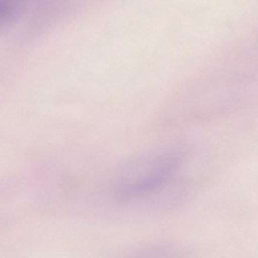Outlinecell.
I'll list each match as a JSON object with an SVG mask.
<instances>
[{
  "label": "cell",
  "mask_w": 258,
  "mask_h": 258,
  "mask_svg": "<svg viewBox=\"0 0 258 258\" xmlns=\"http://www.w3.org/2000/svg\"><path fill=\"white\" fill-rule=\"evenodd\" d=\"M183 156L174 150L150 152L132 158L116 171L113 191L118 200L145 198L164 187L178 171Z\"/></svg>",
  "instance_id": "6da1fadb"
},
{
  "label": "cell",
  "mask_w": 258,
  "mask_h": 258,
  "mask_svg": "<svg viewBox=\"0 0 258 258\" xmlns=\"http://www.w3.org/2000/svg\"><path fill=\"white\" fill-rule=\"evenodd\" d=\"M27 0H0V36L23 24Z\"/></svg>",
  "instance_id": "7a4b0ae2"
},
{
  "label": "cell",
  "mask_w": 258,
  "mask_h": 258,
  "mask_svg": "<svg viewBox=\"0 0 258 258\" xmlns=\"http://www.w3.org/2000/svg\"><path fill=\"white\" fill-rule=\"evenodd\" d=\"M127 258H189L183 253L170 247H159L138 252Z\"/></svg>",
  "instance_id": "3957f363"
}]
</instances>
